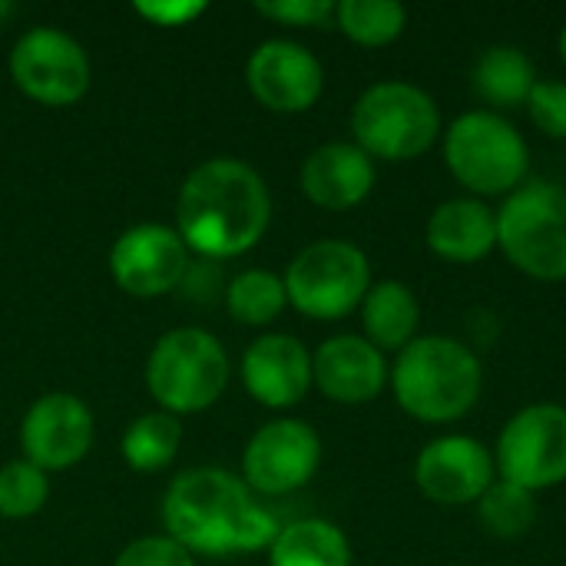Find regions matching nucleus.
I'll use <instances>...</instances> for the list:
<instances>
[{"mask_svg": "<svg viewBox=\"0 0 566 566\" xmlns=\"http://www.w3.org/2000/svg\"><path fill=\"white\" fill-rule=\"evenodd\" d=\"M272 222L269 182L242 159L199 163L176 196V232L202 259H235L255 249Z\"/></svg>", "mask_w": 566, "mask_h": 566, "instance_id": "1", "label": "nucleus"}, {"mask_svg": "<svg viewBox=\"0 0 566 566\" xmlns=\"http://www.w3.org/2000/svg\"><path fill=\"white\" fill-rule=\"evenodd\" d=\"M166 537L189 554L232 557L269 551L279 537L275 517L255 501L249 484L222 468L182 471L163 494Z\"/></svg>", "mask_w": 566, "mask_h": 566, "instance_id": "2", "label": "nucleus"}, {"mask_svg": "<svg viewBox=\"0 0 566 566\" xmlns=\"http://www.w3.org/2000/svg\"><path fill=\"white\" fill-rule=\"evenodd\" d=\"M398 408L421 424H451L474 411L484 391L478 352L454 335H418L391 365Z\"/></svg>", "mask_w": 566, "mask_h": 566, "instance_id": "3", "label": "nucleus"}, {"mask_svg": "<svg viewBox=\"0 0 566 566\" xmlns=\"http://www.w3.org/2000/svg\"><path fill=\"white\" fill-rule=\"evenodd\" d=\"M444 163L474 199L511 196L527 182L531 146L517 126L494 109L461 113L444 129Z\"/></svg>", "mask_w": 566, "mask_h": 566, "instance_id": "4", "label": "nucleus"}, {"mask_svg": "<svg viewBox=\"0 0 566 566\" xmlns=\"http://www.w3.org/2000/svg\"><path fill=\"white\" fill-rule=\"evenodd\" d=\"M352 136L371 159L408 163L444 136L434 96L408 80H381L352 106Z\"/></svg>", "mask_w": 566, "mask_h": 566, "instance_id": "5", "label": "nucleus"}, {"mask_svg": "<svg viewBox=\"0 0 566 566\" xmlns=\"http://www.w3.org/2000/svg\"><path fill=\"white\" fill-rule=\"evenodd\" d=\"M497 249L537 282H566V186L527 179L497 209Z\"/></svg>", "mask_w": 566, "mask_h": 566, "instance_id": "6", "label": "nucleus"}, {"mask_svg": "<svg viewBox=\"0 0 566 566\" xmlns=\"http://www.w3.org/2000/svg\"><path fill=\"white\" fill-rule=\"evenodd\" d=\"M229 385V355L206 328L166 332L146 358V388L159 411L196 415L212 408Z\"/></svg>", "mask_w": 566, "mask_h": 566, "instance_id": "7", "label": "nucleus"}, {"mask_svg": "<svg viewBox=\"0 0 566 566\" xmlns=\"http://www.w3.org/2000/svg\"><path fill=\"white\" fill-rule=\"evenodd\" d=\"M289 305L315 322H338L361 308L371 289V262L348 239L305 245L282 275Z\"/></svg>", "mask_w": 566, "mask_h": 566, "instance_id": "8", "label": "nucleus"}, {"mask_svg": "<svg viewBox=\"0 0 566 566\" xmlns=\"http://www.w3.org/2000/svg\"><path fill=\"white\" fill-rule=\"evenodd\" d=\"M497 478L531 494L566 484V408L554 401L521 408L494 444Z\"/></svg>", "mask_w": 566, "mask_h": 566, "instance_id": "9", "label": "nucleus"}, {"mask_svg": "<svg viewBox=\"0 0 566 566\" xmlns=\"http://www.w3.org/2000/svg\"><path fill=\"white\" fill-rule=\"evenodd\" d=\"M10 76L43 106H70L90 90V56L66 30L33 27L10 50Z\"/></svg>", "mask_w": 566, "mask_h": 566, "instance_id": "10", "label": "nucleus"}, {"mask_svg": "<svg viewBox=\"0 0 566 566\" xmlns=\"http://www.w3.org/2000/svg\"><path fill=\"white\" fill-rule=\"evenodd\" d=\"M322 464V438L308 421L279 418L262 424L242 454V481L252 494L282 497L305 488Z\"/></svg>", "mask_w": 566, "mask_h": 566, "instance_id": "11", "label": "nucleus"}, {"mask_svg": "<svg viewBox=\"0 0 566 566\" xmlns=\"http://www.w3.org/2000/svg\"><path fill=\"white\" fill-rule=\"evenodd\" d=\"M497 481L494 451L471 434H441L415 458L418 491L441 507L478 504Z\"/></svg>", "mask_w": 566, "mask_h": 566, "instance_id": "12", "label": "nucleus"}, {"mask_svg": "<svg viewBox=\"0 0 566 566\" xmlns=\"http://www.w3.org/2000/svg\"><path fill=\"white\" fill-rule=\"evenodd\" d=\"M109 272L123 292L156 298L182 285L189 272V249L172 226L139 222L113 242Z\"/></svg>", "mask_w": 566, "mask_h": 566, "instance_id": "13", "label": "nucleus"}, {"mask_svg": "<svg viewBox=\"0 0 566 566\" xmlns=\"http://www.w3.org/2000/svg\"><path fill=\"white\" fill-rule=\"evenodd\" d=\"M93 444V415L83 398L70 391L40 395L20 421L23 461L40 471H66L90 454Z\"/></svg>", "mask_w": 566, "mask_h": 566, "instance_id": "14", "label": "nucleus"}, {"mask_svg": "<svg viewBox=\"0 0 566 566\" xmlns=\"http://www.w3.org/2000/svg\"><path fill=\"white\" fill-rule=\"evenodd\" d=\"M252 96L272 113H305L325 90L322 60L295 40L275 36L252 50L245 63Z\"/></svg>", "mask_w": 566, "mask_h": 566, "instance_id": "15", "label": "nucleus"}, {"mask_svg": "<svg viewBox=\"0 0 566 566\" xmlns=\"http://www.w3.org/2000/svg\"><path fill=\"white\" fill-rule=\"evenodd\" d=\"M312 381L335 405H371L391 381V365L365 335H332L312 355Z\"/></svg>", "mask_w": 566, "mask_h": 566, "instance_id": "16", "label": "nucleus"}, {"mask_svg": "<svg viewBox=\"0 0 566 566\" xmlns=\"http://www.w3.org/2000/svg\"><path fill=\"white\" fill-rule=\"evenodd\" d=\"M242 385L265 408H292L315 385L312 352L295 335L269 332L245 348Z\"/></svg>", "mask_w": 566, "mask_h": 566, "instance_id": "17", "label": "nucleus"}, {"mask_svg": "<svg viewBox=\"0 0 566 566\" xmlns=\"http://www.w3.org/2000/svg\"><path fill=\"white\" fill-rule=\"evenodd\" d=\"M375 159L355 143H325L302 163V192L312 206L345 212L361 206L375 189Z\"/></svg>", "mask_w": 566, "mask_h": 566, "instance_id": "18", "label": "nucleus"}, {"mask_svg": "<svg viewBox=\"0 0 566 566\" xmlns=\"http://www.w3.org/2000/svg\"><path fill=\"white\" fill-rule=\"evenodd\" d=\"M424 242L451 265H478L497 249V209L474 196L448 199L428 216Z\"/></svg>", "mask_w": 566, "mask_h": 566, "instance_id": "19", "label": "nucleus"}, {"mask_svg": "<svg viewBox=\"0 0 566 566\" xmlns=\"http://www.w3.org/2000/svg\"><path fill=\"white\" fill-rule=\"evenodd\" d=\"M358 312H361L365 338L385 355L401 352L418 338L421 305H418V295L411 292V285H405L401 279L371 282Z\"/></svg>", "mask_w": 566, "mask_h": 566, "instance_id": "20", "label": "nucleus"}, {"mask_svg": "<svg viewBox=\"0 0 566 566\" xmlns=\"http://www.w3.org/2000/svg\"><path fill=\"white\" fill-rule=\"evenodd\" d=\"M537 86V66L527 50L514 43L488 46L474 63V93L491 109H517L527 106Z\"/></svg>", "mask_w": 566, "mask_h": 566, "instance_id": "21", "label": "nucleus"}, {"mask_svg": "<svg viewBox=\"0 0 566 566\" xmlns=\"http://www.w3.org/2000/svg\"><path fill=\"white\" fill-rule=\"evenodd\" d=\"M269 566H352V544L332 521H292L272 541Z\"/></svg>", "mask_w": 566, "mask_h": 566, "instance_id": "22", "label": "nucleus"}, {"mask_svg": "<svg viewBox=\"0 0 566 566\" xmlns=\"http://www.w3.org/2000/svg\"><path fill=\"white\" fill-rule=\"evenodd\" d=\"M182 444V424L176 415L169 411H149L139 415L126 431H123V461L139 471V474H153L172 464V458L179 454Z\"/></svg>", "mask_w": 566, "mask_h": 566, "instance_id": "23", "label": "nucleus"}, {"mask_svg": "<svg viewBox=\"0 0 566 566\" xmlns=\"http://www.w3.org/2000/svg\"><path fill=\"white\" fill-rule=\"evenodd\" d=\"M335 27L358 46H388L408 27V7L398 0H342Z\"/></svg>", "mask_w": 566, "mask_h": 566, "instance_id": "24", "label": "nucleus"}, {"mask_svg": "<svg viewBox=\"0 0 566 566\" xmlns=\"http://www.w3.org/2000/svg\"><path fill=\"white\" fill-rule=\"evenodd\" d=\"M289 305L285 282L275 272L265 269H245L226 285V308L242 325H272Z\"/></svg>", "mask_w": 566, "mask_h": 566, "instance_id": "25", "label": "nucleus"}, {"mask_svg": "<svg viewBox=\"0 0 566 566\" xmlns=\"http://www.w3.org/2000/svg\"><path fill=\"white\" fill-rule=\"evenodd\" d=\"M537 494L517 488V484H507V481H494L488 488V494L478 501V521L481 527L491 534V537H501V541H517L524 534L534 531L537 524Z\"/></svg>", "mask_w": 566, "mask_h": 566, "instance_id": "26", "label": "nucleus"}, {"mask_svg": "<svg viewBox=\"0 0 566 566\" xmlns=\"http://www.w3.org/2000/svg\"><path fill=\"white\" fill-rule=\"evenodd\" d=\"M50 497V478L30 461H10L0 468V517L23 521L43 511Z\"/></svg>", "mask_w": 566, "mask_h": 566, "instance_id": "27", "label": "nucleus"}, {"mask_svg": "<svg viewBox=\"0 0 566 566\" xmlns=\"http://www.w3.org/2000/svg\"><path fill=\"white\" fill-rule=\"evenodd\" d=\"M527 113L544 136L566 139V83L537 80V86L527 99Z\"/></svg>", "mask_w": 566, "mask_h": 566, "instance_id": "28", "label": "nucleus"}, {"mask_svg": "<svg viewBox=\"0 0 566 566\" xmlns=\"http://www.w3.org/2000/svg\"><path fill=\"white\" fill-rule=\"evenodd\" d=\"M113 566H196L192 554L176 544L172 537H139L133 544H126L116 557Z\"/></svg>", "mask_w": 566, "mask_h": 566, "instance_id": "29", "label": "nucleus"}, {"mask_svg": "<svg viewBox=\"0 0 566 566\" xmlns=\"http://www.w3.org/2000/svg\"><path fill=\"white\" fill-rule=\"evenodd\" d=\"M255 10L285 27H328L335 20V0H259Z\"/></svg>", "mask_w": 566, "mask_h": 566, "instance_id": "30", "label": "nucleus"}, {"mask_svg": "<svg viewBox=\"0 0 566 566\" xmlns=\"http://www.w3.org/2000/svg\"><path fill=\"white\" fill-rule=\"evenodd\" d=\"M206 10L202 0H139L136 3V13L146 17L149 23L156 27H182L189 20H196L199 13Z\"/></svg>", "mask_w": 566, "mask_h": 566, "instance_id": "31", "label": "nucleus"}, {"mask_svg": "<svg viewBox=\"0 0 566 566\" xmlns=\"http://www.w3.org/2000/svg\"><path fill=\"white\" fill-rule=\"evenodd\" d=\"M557 50H560V60L566 63V23L564 30H560V40H557Z\"/></svg>", "mask_w": 566, "mask_h": 566, "instance_id": "32", "label": "nucleus"}, {"mask_svg": "<svg viewBox=\"0 0 566 566\" xmlns=\"http://www.w3.org/2000/svg\"><path fill=\"white\" fill-rule=\"evenodd\" d=\"M7 13H13V3H3L0 0V17H7Z\"/></svg>", "mask_w": 566, "mask_h": 566, "instance_id": "33", "label": "nucleus"}]
</instances>
